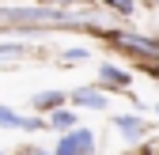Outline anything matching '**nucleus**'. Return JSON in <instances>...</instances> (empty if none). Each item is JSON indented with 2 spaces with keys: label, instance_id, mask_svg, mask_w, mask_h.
Segmentation results:
<instances>
[{
  "label": "nucleus",
  "instance_id": "1",
  "mask_svg": "<svg viewBox=\"0 0 159 155\" xmlns=\"http://www.w3.org/2000/svg\"><path fill=\"white\" fill-rule=\"evenodd\" d=\"M91 151H95V132L87 129H72L57 144V155H91Z\"/></svg>",
  "mask_w": 159,
  "mask_h": 155
},
{
  "label": "nucleus",
  "instance_id": "2",
  "mask_svg": "<svg viewBox=\"0 0 159 155\" xmlns=\"http://www.w3.org/2000/svg\"><path fill=\"white\" fill-rule=\"evenodd\" d=\"M72 102L87 106V110H106V95L95 91V87H80V91H72Z\"/></svg>",
  "mask_w": 159,
  "mask_h": 155
},
{
  "label": "nucleus",
  "instance_id": "3",
  "mask_svg": "<svg viewBox=\"0 0 159 155\" xmlns=\"http://www.w3.org/2000/svg\"><path fill=\"white\" fill-rule=\"evenodd\" d=\"M114 125L121 129V136H125V140H140V136H144V129H148L140 117H133V113H121V117H114Z\"/></svg>",
  "mask_w": 159,
  "mask_h": 155
},
{
  "label": "nucleus",
  "instance_id": "4",
  "mask_svg": "<svg viewBox=\"0 0 159 155\" xmlns=\"http://www.w3.org/2000/svg\"><path fill=\"white\" fill-rule=\"evenodd\" d=\"M0 125H8V129H42L38 117H19L11 106H0Z\"/></svg>",
  "mask_w": 159,
  "mask_h": 155
},
{
  "label": "nucleus",
  "instance_id": "5",
  "mask_svg": "<svg viewBox=\"0 0 159 155\" xmlns=\"http://www.w3.org/2000/svg\"><path fill=\"white\" fill-rule=\"evenodd\" d=\"M61 102H65L61 91H42V95H34V99H30L34 110H49V106H61Z\"/></svg>",
  "mask_w": 159,
  "mask_h": 155
},
{
  "label": "nucleus",
  "instance_id": "6",
  "mask_svg": "<svg viewBox=\"0 0 159 155\" xmlns=\"http://www.w3.org/2000/svg\"><path fill=\"white\" fill-rule=\"evenodd\" d=\"M102 80H106L110 87H125V83H129V76H125L121 68H114V64H102Z\"/></svg>",
  "mask_w": 159,
  "mask_h": 155
},
{
  "label": "nucleus",
  "instance_id": "7",
  "mask_svg": "<svg viewBox=\"0 0 159 155\" xmlns=\"http://www.w3.org/2000/svg\"><path fill=\"white\" fill-rule=\"evenodd\" d=\"M49 125L53 129H76V113L72 110H57L53 117H49Z\"/></svg>",
  "mask_w": 159,
  "mask_h": 155
},
{
  "label": "nucleus",
  "instance_id": "8",
  "mask_svg": "<svg viewBox=\"0 0 159 155\" xmlns=\"http://www.w3.org/2000/svg\"><path fill=\"white\" fill-rule=\"evenodd\" d=\"M19 53H27V49L15 46V42H4V46H0V57H19Z\"/></svg>",
  "mask_w": 159,
  "mask_h": 155
},
{
  "label": "nucleus",
  "instance_id": "9",
  "mask_svg": "<svg viewBox=\"0 0 159 155\" xmlns=\"http://www.w3.org/2000/svg\"><path fill=\"white\" fill-rule=\"evenodd\" d=\"M106 4H110V8H117L121 15H129V11H133V0H106Z\"/></svg>",
  "mask_w": 159,
  "mask_h": 155
},
{
  "label": "nucleus",
  "instance_id": "10",
  "mask_svg": "<svg viewBox=\"0 0 159 155\" xmlns=\"http://www.w3.org/2000/svg\"><path fill=\"white\" fill-rule=\"evenodd\" d=\"M84 57H87V49H68V53H65V61H84Z\"/></svg>",
  "mask_w": 159,
  "mask_h": 155
},
{
  "label": "nucleus",
  "instance_id": "11",
  "mask_svg": "<svg viewBox=\"0 0 159 155\" xmlns=\"http://www.w3.org/2000/svg\"><path fill=\"white\" fill-rule=\"evenodd\" d=\"M30 155H46V151H30Z\"/></svg>",
  "mask_w": 159,
  "mask_h": 155
},
{
  "label": "nucleus",
  "instance_id": "12",
  "mask_svg": "<svg viewBox=\"0 0 159 155\" xmlns=\"http://www.w3.org/2000/svg\"><path fill=\"white\" fill-rule=\"evenodd\" d=\"M155 110H159V106H155Z\"/></svg>",
  "mask_w": 159,
  "mask_h": 155
}]
</instances>
